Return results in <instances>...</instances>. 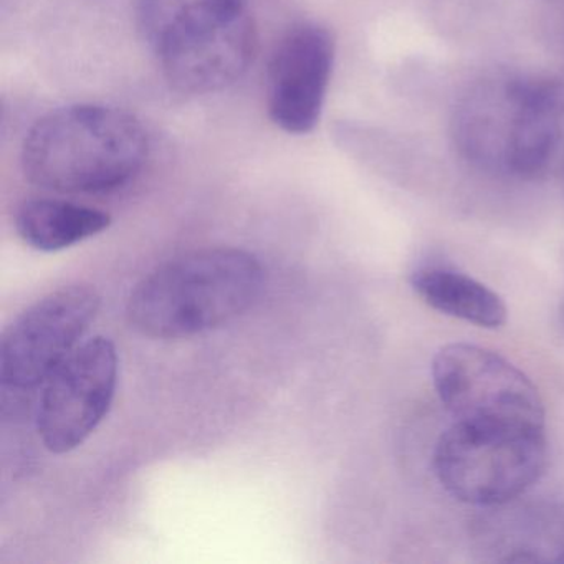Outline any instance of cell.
Masks as SVG:
<instances>
[{
  "mask_svg": "<svg viewBox=\"0 0 564 564\" xmlns=\"http://www.w3.org/2000/svg\"><path fill=\"white\" fill-rule=\"evenodd\" d=\"M474 534L485 561L564 563V503L488 508Z\"/></svg>",
  "mask_w": 564,
  "mask_h": 564,
  "instance_id": "10",
  "label": "cell"
},
{
  "mask_svg": "<svg viewBox=\"0 0 564 564\" xmlns=\"http://www.w3.org/2000/svg\"><path fill=\"white\" fill-rule=\"evenodd\" d=\"M335 67V39L318 24L293 28L276 45L267 75V107L275 127L308 134L322 118Z\"/></svg>",
  "mask_w": 564,
  "mask_h": 564,
  "instance_id": "8",
  "label": "cell"
},
{
  "mask_svg": "<svg viewBox=\"0 0 564 564\" xmlns=\"http://www.w3.org/2000/svg\"><path fill=\"white\" fill-rule=\"evenodd\" d=\"M409 282L419 299L442 315L487 329H497L507 323L503 299L454 267L442 263L419 265Z\"/></svg>",
  "mask_w": 564,
  "mask_h": 564,
  "instance_id": "11",
  "label": "cell"
},
{
  "mask_svg": "<svg viewBox=\"0 0 564 564\" xmlns=\"http://www.w3.org/2000/svg\"><path fill=\"white\" fill-rule=\"evenodd\" d=\"M154 52L174 90L187 95L216 94L236 84L252 64L257 29L247 11L177 35Z\"/></svg>",
  "mask_w": 564,
  "mask_h": 564,
  "instance_id": "9",
  "label": "cell"
},
{
  "mask_svg": "<svg viewBox=\"0 0 564 564\" xmlns=\"http://www.w3.org/2000/svg\"><path fill=\"white\" fill-rule=\"evenodd\" d=\"M118 382L113 343L95 336L52 372L37 411V431L54 454L80 447L110 411Z\"/></svg>",
  "mask_w": 564,
  "mask_h": 564,
  "instance_id": "7",
  "label": "cell"
},
{
  "mask_svg": "<svg viewBox=\"0 0 564 564\" xmlns=\"http://www.w3.org/2000/svg\"><path fill=\"white\" fill-rule=\"evenodd\" d=\"M432 464L455 500L485 510L503 507L524 497L546 471V432L452 422Z\"/></svg>",
  "mask_w": 564,
  "mask_h": 564,
  "instance_id": "4",
  "label": "cell"
},
{
  "mask_svg": "<svg viewBox=\"0 0 564 564\" xmlns=\"http://www.w3.org/2000/svg\"><path fill=\"white\" fill-rule=\"evenodd\" d=\"M90 285L48 293L6 329L0 341V379L8 388L34 389L77 349L100 310Z\"/></svg>",
  "mask_w": 564,
  "mask_h": 564,
  "instance_id": "6",
  "label": "cell"
},
{
  "mask_svg": "<svg viewBox=\"0 0 564 564\" xmlns=\"http://www.w3.org/2000/svg\"><path fill=\"white\" fill-rule=\"evenodd\" d=\"M148 151L147 130L133 115L104 105H72L31 128L22 147V171L42 189L105 193L138 176Z\"/></svg>",
  "mask_w": 564,
  "mask_h": 564,
  "instance_id": "2",
  "label": "cell"
},
{
  "mask_svg": "<svg viewBox=\"0 0 564 564\" xmlns=\"http://www.w3.org/2000/svg\"><path fill=\"white\" fill-rule=\"evenodd\" d=\"M262 285V263L252 253L197 250L158 267L138 283L128 300V322L150 338H191L242 315Z\"/></svg>",
  "mask_w": 564,
  "mask_h": 564,
  "instance_id": "3",
  "label": "cell"
},
{
  "mask_svg": "<svg viewBox=\"0 0 564 564\" xmlns=\"http://www.w3.org/2000/svg\"><path fill=\"white\" fill-rule=\"evenodd\" d=\"M564 138V90L527 72L484 75L465 88L451 117L452 147L485 176L533 181Z\"/></svg>",
  "mask_w": 564,
  "mask_h": 564,
  "instance_id": "1",
  "label": "cell"
},
{
  "mask_svg": "<svg viewBox=\"0 0 564 564\" xmlns=\"http://www.w3.org/2000/svg\"><path fill=\"white\" fill-rule=\"evenodd\" d=\"M247 12V0H140L138 19L148 44L164 42Z\"/></svg>",
  "mask_w": 564,
  "mask_h": 564,
  "instance_id": "13",
  "label": "cell"
},
{
  "mask_svg": "<svg viewBox=\"0 0 564 564\" xmlns=\"http://www.w3.org/2000/svg\"><path fill=\"white\" fill-rule=\"evenodd\" d=\"M110 226V214L61 199H28L15 213L19 236L41 252L68 249Z\"/></svg>",
  "mask_w": 564,
  "mask_h": 564,
  "instance_id": "12",
  "label": "cell"
},
{
  "mask_svg": "<svg viewBox=\"0 0 564 564\" xmlns=\"http://www.w3.org/2000/svg\"><path fill=\"white\" fill-rule=\"evenodd\" d=\"M561 322H563V326H564V302H563V305H561Z\"/></svg>",
  "mask_w": 564,
  "mask_h": 564,
  "instance_id": "14",
  "label": "cell"
},
{
  "mask_svg": "<svg viewBox=\"0 0 564 564\" xmlns=\"http://www.w3.org/2000/svg\"><path fill=\"white\" fill-rule=\"evenodd\" d=\"M432 382L458 424L544 431V404L530 378L491 349L468 343L442 346Z\"/></svg>",
  "mask_w": 564,
  "mask_h": 564,
  "instance_id": "5",
  "label": "cell"
}]
</instances>
